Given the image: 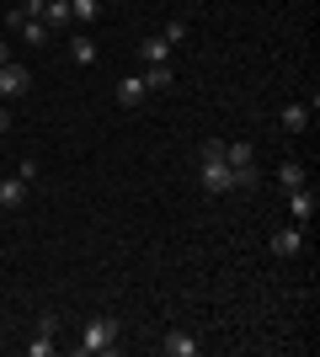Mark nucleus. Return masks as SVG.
I'll return each instance as SVG.
<instances>
[{
    "label": "nucleus",
    "mask_w": 320,
    "mask_h": 357,
    "mask_svg": "<svg viewBox=\"0 0 320 357\" xmlns=\"http://www.w3.org/2000/svg\"><path fill=\"white\" fill-rule=\"evenodd\" d=\"M305 181H310L305 160H283L277 165V187H283V192H289V187H305Z\"/></svg>",
    "instance_id": "9b49d317"
},
{
    "label": "nucleus",
    "mask_w": 320,
    "mask_h": 357,
    "mask_svg": "<svg viewBox=\"0 0 320 357\" xmlns=\"http://www.w3.org/2000/svg\"><path fill=\"white\" fill-rule=\"evenodd\" d=\"M160 38H166V43L176 48V43H182V38H187V27H182V22H166V32H160Z\"/></svg>",
    "instance_id": "aec40b11"
},
{
    "label": "nucleus",
    "mask_w": 320,
    "mask_h": 357,
    "mask_svg": "<svg viewBox=\"0 0 320 357\" xmlns=\"http://www.w3.org/2000/svg\"><path fill=\"white\" fill-rule=\"evenodd\" d=\"M27 192H32V187H27V181H22V176H6V181H0V208H27Z\"/></svg>",
    "instance_id": "0eeeda50"
},
{
    "label": "nucleus",
    "mask_w": 320,
    "mask_h": 357,
    "mask_svg": "<svg viewBox=\"0 0 320 357\" xmlns=\"http://www.w3.org/2000/svg\"><path fill=\"white\" fill-rule=\"evenodd\" d=\"M198 181H203V192H208V197H224V192H235V171H229L224 149H203Z\"/></svg>",
    "instance_id": "f03ea898"
},
{
    "label": "nucleus",
    "mask_w": 320,
    "mask_h": 357,
    "mask_svg": "<svg viewBox=\"0 0 320 357\" xmlns=\"http://www.w3.org/2000/svg\"><path fill=\"white\" fill-rule=\"evenodd\" d=\"M48 352H54V331L38 326V342H27V357H48Z\"/></svg>",
    "instance_id": "a211bd4d"
},
{
    "label": "nucleus",
    "mask_w": 320,
    "mask_h": 357,
    "mask_svg": "<svg viewBox=\"0 0 320 357\" xmlns=\"http://www.w3.org/2000/svg\"><path fill=\"white\" fill-rule=\"evenodd\" d=\"M27 91H32V70L16 64V59H6L0 64V102H16V96H27Z\"/></svg>",
    "instance_id": "20e7f679"
},
{
    "label": "nucleus",
    "mask_w": 320,
    "mask_h": 357,
    "mask_svg": "<svg viewBox=\"0 0 320 357\" xmlns=\"http://www.w3.org/2000/svg\"><path fill=\"white\" fill-rule=\"evenodd\" d=\"M16 32H22L27 43H48V38H54V32L43 27V16H27V22H22V27H16Z\"/></svg>",
    "instance_id": "dca6fc26"
},
{
    "label": "nucleus",
    "mask_w": 320,
    "mask_h": 357,
    "mask_svg": "<svg viewBox=\"0 0 320 357\" xmlns=\"http://www.w3.org/2000/svg\"><path fill=\"white\" fill-rule=\"evenodd\" d=\"M6 59H11V43H6V38H0V64H6Z\"/></svg>",
    "instance_id": "5701e85b"
},
{
    "label": "nucleus",
    "mask_w": 320,
    "mask_h": 357,
    "mask_svg": "<svg viewBox=\"0 0 320 357\" xmlns=\"http://www.w3.org/2000/svg\"><path fill=\"white\" fill-rule=\"evenodd\" d=\"M118 336L123 326L112 314H91L86 326H80V357H96V352H118Z\"/></svg>",
    "instance_id": "f257e3e1"
},
{
    "label": "nucleus",
    "mask_w": 320,
    "mask_h": 357,
    "mask_svg": "<svg viewBox=\"0 0 320 357\" xmlns=\"http://www.w3.org/2000/svg\"><path fill=\"white\" fill-rule=\"evenodd\" d=\"M160 352H166V357H192V352H198V342H192L187 331H171L166 342H160Z\"/></svg>",
    "instance_id": "4468645a"
},
{
    "label": "nucleus",
    "mask_w": 320,
    "mask_h": 357,
    "mask_svg": "<svg viewBox=\"0 0 320 357\" xmlns=\"http://www.w3.org/2000/svg\"><path fill=\"white\" fill-rule=\"evenodd\" d=\"M289 213H294V224L315 219V192H310V181H305V187H289Z\"/></svg>",
    "instance_id": "39448f33"
},
{
    "label": "nucleus",
    "mask_w": 320,
    "mask_h": 357,
    "mask_svg": "<svg viewBox=\"0 0 320 357\" xmlns=\"http://www.w3.org/2000/svg\"><path fill=\"white\" fill-rule=\"evenodd\" d=\"M144 96H150V91H144L139 75H123V80H118V107H139Z\"/></svg>",
    "instance_id": "9d476101"
},
{
    "label": "nucleus",
    "mask_w": 320,
    "mask_h": 357,
    "mask_svg": "<svg viewBox=\"0 0 320 357\" xmlns=\"http://www.w3.org/2000/svg\"><path fill=\"white\" fill-rule=\"evenodd\" d=\"M224 160H229V171H235V187H257V181H261L257 144H251V139H229V144H224Z\"/></svg>",
    "instance_id": "7ed1b4c3"
},
{
    "label": "nucleus",
    "mask_w": 320,
    "mask_h": 357,
    "mask_svg": "<svg viewBox=\"0 0 320 357\" xmlns=\"http://www.w3.org/2000/svg\"><path fill=\"white\" fill-rule=\"evenodd\" d=\"M139 80H144V91H171V80H176V70H171V64H150V70L139 75Z\"/></svg>",
    "instance_id": "ddd939ff"
},
{
    "label": "nucleus",
    "mask_w": 320,
    "mask_h": 357,
    "mask_svg": "<svg viewBox=\"0 0 320 357\" xmlns=\"http://www.w3.org/2000/svg\"><path fill=\"white\" fill-rule=\"evenodd\" d=\"M70 16L86 27V22H96V16H102V0H70Z\"/></svg>",
    "instance_id": "f3484780"
},
{
    "label": "nucleus",
    "mask_w": 320,
    "mask_h": 357,
    "mask_svg": "<svg viewBox=\"0 0 320 357\" xmlns=\"http://www.w3.org/2000/svg\"><path fill=\"white\" fill-rule=\"evenodd\" d=\"M299 251H305V229H299V224H283L273 235V256H299Z\"/></svg>",
    "instance_id": "423d86ee"
},
{
    "label": "nucleus",
    "mask_w": 320,
    "mask_h": 357,
    "mask_svg": "<svg viewBox=\"0 0 320 357\" xmlns=\"http://www.w3.org/2000/svg\"><path fill=\"white\" fill-rule=\"evenodd\" d=\"M43 6H48V0H22V11H27V16H43Z\"/></svg>",
    "instance_id": "412c9836"
},
{
    "label": "nucleus",
    "mask_w": 320,
    "mask_h": 357,
    "mask_svg": "<svg viewBox=\"0 0 320 357\" xmlns=\"http://www.w3.org/2000/svg\"><path fill=\"white\" fill-rule=\"evenodd\" d=\"M70 59H75L80 70H91V64H96V43L86 38V32H75V38H70Z\"/></svg>",
    "instance_id": "f8f14e48"
},
{
    "label": "nucleus",
    "mask_w": 320,
    "mask_h": 357,
    "mask_svg": "<svg viewBox=\"0 0 320 357\" xmlns=\"http://www.w3.org/2000/svg\"><path fill=\"white\" fill-rule=\"evenodd\" d=\"M139 59H144V64H171V43L155 32V38H144V43H139Z\"/></svg>",
    "instance_id": "1a4fd4ad"
},
{
    "label": "nucleus",
    "mask_w": 320,
    "mask_h": 357,
    "mask_svg": "<svg viewBox=\"0 0 320 357\" xmlns=\"http://www.w3.org/2000/svg\"><path fill=\"white\" fill-rule=\"evenodd\" d=\"M43 27H48V32L75 27V16H70V0H48V6H43Z\"/></svg>",
    "instance_id": "6e6552de"
},
{
    "label": "nucleus",
    "mask_w": 320,
    "mask_h": 357,
    "mask_svg": "<svg viewBox=\"0 0 320 357\" xmlns=\"http://www.w3.org/2000/svg\"><path fill=\"white\" fill-rule=\"evenodd\" d=\"M6 128H11V112H6V107H0V134H6Z\"/></svg>",
    "instance_id": "4be33fe9"
},
{
    "label": "nucleus",
    "mask_w": 320,
    "mask_h": 357,
    "mask_svg": "<svg viewBox=\"0 0 320 357\" xmlns=\"http://www.w3.org/2000/svg\"><path fill=\"white\" fill-rule=\"evenodd\" d=\"M16 176L27 181V187H38V176H43V165H38V160H22V165H16Z\"/></svg>",
    "instance_id": "6ab92c4d"
},
{
    "label": "nucleus",
    "mask_w": 320,
    "mask_h": 357,
    "mask_svg": "<svg viewBox=\"0 0 320 357\" xmlns=\"http://www.w3.org/2000/svg\"><path fill=\"white\" fill-rule=\"evenodd\" d=\"M283 128H289V134H305V128H310V107L289 102V107H283Z\"/></svg>",
    "instance_id": "2eb2a0df"
}]
</instances>
